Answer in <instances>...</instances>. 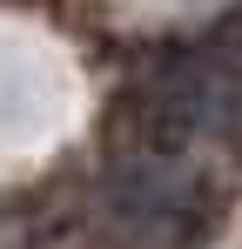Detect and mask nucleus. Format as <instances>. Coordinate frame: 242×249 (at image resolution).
<instances>
[{
    "label": "nucleus",
    "instance_id": "1",
    "mask_svg": "<svg viewBox=\"0 0 242 249\" xmlns=\"http://www.w3.org/2000/svg\"><path fill=\"white\" fill-rule=\"evenodd\" d=\"M74 115V68L61 41L34 27H0V155L54 142Z\"/></svg>",
    "mask_w": 242,
    "mask_h": 249
}]
</instances>
